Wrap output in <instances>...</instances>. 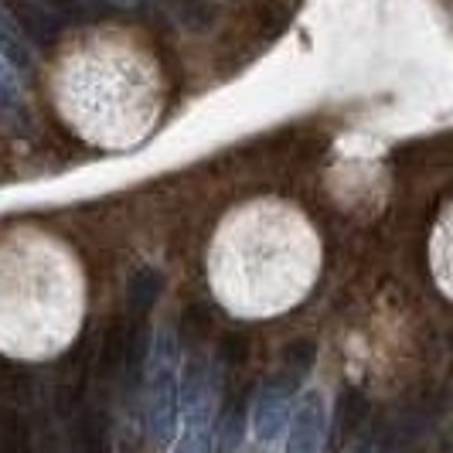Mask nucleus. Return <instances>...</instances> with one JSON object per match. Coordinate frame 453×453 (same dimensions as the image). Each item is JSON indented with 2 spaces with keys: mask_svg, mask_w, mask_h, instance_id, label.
I'll list each match as a JSON object with an SVG mask.
<instances>
[{
  "mask_svg": "<svg viewBox=\"0 0 453 453\" xmlns=\"http://www.w3.org/2000/svg\"><path fill=\"white\" fill-rule=\"evenodd\" d=\"M110 65H89L82 72H75V113L86 116L96 106V113L89 116V130H103L99 136H113V140H130L136 136L147 123V82L143 75L127 68V75L116 82V89H110Z\"/></svg>",
  "mask_w": 453,
  "mask_h": 453,
  "instance_id": "obj_1",
  "label": "nucleus"
},
{
  "mask_svg": "<svg viewBox=\"0 0 453 453\" xmlns=\"http://www.w3.org/2000/svg\"><path fill=\"white\" fill-rule=\"evenodd\" d=\"M222 399V365L191 362L181 382V440L174 453H211L215 450V419Z\"/></svg>",
  "mask_w": 453,
  "mask_h": 453,
  "instance_id": "obj_2",
  "label": "nucleus"
},
{
  "mask_svg": "<svg viewBox=\"0 0 453 453\" xmlns=\"http://www.w3.org/2000/svg\"><path fill=\"white\" fill-rule=\"evenodd\" d=\"M178 338L160 327L147 348V430L157 447L174 440L178 426Z\"/></svg>",
  "mask_w": 453,
  "mask_h": 453,
  "instance_id": "obj_3",
  "label": "nucleus"
},
{
  "mask_svg": "<svg viewBox=\"0 0 453 453\" xmlns=\"http://www.w3.org/2000/svg\"><path fill=\"white\" fill-rule=\"evenodd\" d=\"M311 365H314V344L311 341H296L294 348H287L280 372L270 375L263 382V388L256 392L252 426H256L259 443H273L280 436L287 416H290V399H294V392L303 382V375L311 372Z\"/></svg>",
  "mask_w": 453,
  "mask_h": 453,
  "instance_id": "obj_4",
  "label": "nucleus"
},
{
  "mask_svg": "<svg viewBox=\"0 0 453 453\" xmlns=\"http://www.w3.org/2000/svg\"><path fill=\"white\" fill-rule=\"evenodd\" d=\"M327 440V412H324V399L318 392L303 395V403L296 406L294 423H290V436H287V453H320Z\"/></svg>",
  "mask_w": 453,
  "mask_h": 453,
  "instance_id": "obj_5",
  "label": "nucleus"
},
{
  "mask_svg": "<svg viewBox=\"0 0 453 453\" xmlns=\"http://www.w3.org/2000/svg\"><path fill=\"white\" fill-rule=\"evenodd\" d=\"M0 7L18 24L27 45H55L62 35V21L48 11L42 0H0Z\"/></svg>",
  "mask_w": 453,
  "mask_h": 453,
  "instance_id": "obj_6",
  "label": "nucleus"
},
{
  "mask_svg": "<svg viewBox=\"0 0 453 453\" xmlns=\"http://www.w3.org/2000/svg\"><path fill=\"white\" fill-rule=\"evenodd\" d=\"M72 436L79 453H110V433H106L103 412L86 406L79 395L72 399Z\"/></svg>",
  "mask_w": 453,
  "mask_h": 453,
  "instance_id": "obj_7",
  "label": "nucleus"
},
{
  "mask_svg": "<svg viewBox=\"0 0 453 453\" xmlns=\"http://www.w3.org/2000/svg\"><path fill=\"white\" fill-rule=\"evenodd\" d=\"M31 58H35L31 45L24 42V35L18 31V24L11 21V14L0 7V62L24 72V68H31Z\"/></svg>",
  "mask_w": 453,
  "mask_h": 453,
  "instance_id": "obj_8",
  "label": "nucleus"
},
{
  "mask_svg": "<svg viewBox=\"0 0 453 453\" xmlns=\"http://www.w3.org/2000/svg\"><path fill=\"white\" fill-rule=\"evenodd\" d=\"M160 287H164V280H160L157 270L143 266V270L134 273V280H130V311H134V320H147V311L157 303Z\"/></svg>",
  "mask_w": 453,
  "mask_h": 453,
  "instance_id": "obj_9",
  "label": "nucleus"
},
{
  "mask_svg": "<svg viewBox=\"0 0 453 453\" xmlns=\"http://www.w3.org/2000/svg\"><path fill=\"white\" fill-rule=\"evenodd\" d=\"M368 416V399L362 388H344L338 403V443H348Z\"/></svg>",
  "mask_w": 453,
  "mask_h": 453,
  "instance_id": "obj_10",
  "label": "nucleus"
},
{
  "mask_svg": "<svg viewBox=\"0 0 453 453\" xmlns=\"http://www.w3.org/2000/svg\"><path fill=\"white\" fill-rule=\"evenodd\" d=\"M0 453H31V430L18 409H0Z\"/></svg>",
  "mask_w": 453,
  "mask_h": 453,
  "instance_id": "obj_11",
  "label": "nucleus"
},
{
  "mask_svg": "<svg viewBox=\"0 0 453 453\" xmlns=\"http://www.w3.org/2000/svg\"><path fill=\"white\" fill-rule=\"evenodd\" d=\"M58 21H89L96 14V0H42Z\"/></svg>",
  "mask_w": 453,
  "mask_h": 453,
  "instance_id": "obj_12",
  "label": "nucleus"
},
{
  "mask_svg": "<svg viewBox=\"0 0 453 453\" xmlns=\"http://www.w3.org/2000/svg\"><path fill=\"white\" fill-rule=\"evenodd\" d=\"M219 443H222V453L239 450V443H242V403H235V409H228L226 426L219 433Z\"/></svg>",
  "mask_w": 453,
  "mask_h": 453,
  "instance_id": "obj_13",
  "label": "nucleus"
},
{
  "mask_svg": "<svg viewBox=\"0 0 453 453\" xmlns=\"http://www.w3.org/2000/svg\"><path fill=\"white\" fill-rule=\"evenodd\" d=\"M14 103H18V92H14V82H11L7 68L0 65V110H14Z\"/></svg>",
  "mask_w": 453,
  "mask_h": 453,
  "instance_id": "obj_14",
  "label": "nucleus"
},
{
  "mask_svg": "<svg viewBox=\"0 0 453 453\" xmlns=\"http://www.w3.org/2000/svg\"><path fill=\"white\" fill-rule=\"evenodd\" d=\"M103 4H110V7H127V11H134V7H140L143 0H103Z\"/></svg>",
  "mask_w": 453,
  "mask_h": 453,
  "instance_id": "obj_15",
  "label": "nucleus"
}]
</instances>
